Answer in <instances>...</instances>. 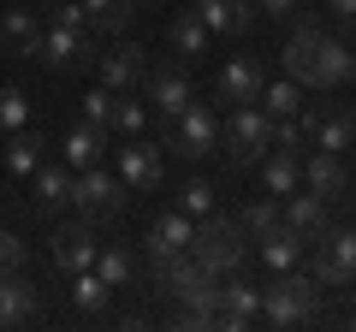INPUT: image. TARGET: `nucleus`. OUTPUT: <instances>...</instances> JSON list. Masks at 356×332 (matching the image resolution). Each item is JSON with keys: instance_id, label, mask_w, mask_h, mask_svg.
I'll use <instances>...</instances> for the list:
<instances>
[{"instance_id": "f257e3e1", "label": "nucleus", "mask_w": 356, "mask_h": 332, "mask_svg": "<svg viewBox=\"0 0 356 332\" xmlns=\"http://www.w3.org/2000/svg\"><path fill=\"white\" fill-rule=\"evenodd\" d=\"M285 77L297 90H339V83H356V53L344 48V36H332L327 18L303 13L285 36Z\"/></svg>"}, {"instance_id": "f03ea898", "label": "nucleus", "mask_w": 356, "mask_h": 332, "mask_svg": "<svg viewBox=\"0 0 356 332\" xmlns=\"http://www.w3.org/2000/svg\"><path fill=\"white\" fill-rule=\"evenodd\" d=\"M191 256L202 261L208 273H238L243 261H250V231L238 226L232 214H202L196 219V238H191Z\"/></svg>"}, {"instance_id": "7ed1b4c3", "label": "nucleus", "mask_w": 356, "mask_h": 332, "mask_svg": "<svg viewBox=\"0 0 356 332\" xmlns=\"http://www.w3.org/2000/svg\"><path fill=\"white\" fill-rule=\"evenodd\" d=\"M303 261H309V279L321 291H344L356 279V226H327L303 249Z\"/></svg>"}, {"instance_id": "20e7f679", "label": "nucleus", "mask_w": 356, "mask_h": 332, "mask_svg": "<svg viewBox=\"0 0 356 332\" xmlns=\"http://www.w3.org/2000/svg\"><path fill=\"white\" fill-rule=\"evenodd\" d=\"M220 149H226V160L238 166V172H250V166L261 160L267 149H273V119H267L255 101L232 107V113H226V125H220Z\"/></svg>"}, {"instance_id": "39448f33", "label": "nucleus", "mask_w": 356, "mask_h": 332, "mask_svg": "<svg viewBox=\"0 0 356 332\" xmlns=\"http://www.w3.org/2000/svg\"><path fill=\"white\" fill-rule=\"evenodd\" d=\"M315 303H321V285L297 267H285L273 285H261V320L267 326H297V320L315 315Z\"/></svg>"}, {"instance_id": "423d86ee", "label": "nucleus", "mask_w": 356, "mask_h": 332, "mask_svg": "<svg viewBox=\"0 0 356 332\" xmlns=\"http://www.w3.org/2000/svg\"><path fill=\"white\" fill-rule=\"evenodd\" d=\"M72 208H83V219H113L119 208H125V179L107 172L102 160L83 166V172L72 179Z\"/></svg>"}, {"instance_id": "0eeeda50", "label": "nucleus", "mask_w": 356, "mask_h": 332, "mask_svg": "<svg viewBox=\"0 0 356 332\" xmlns=\"http://www.w3.org/2000/svg\"><path fill=\"white\" fill-rule=\"evenodd\" d=\"M166 149H172L178 160H202V154H214V149H220V119H214V107L191 101L184 113L172 119V131H166Z\"/></svg>"}, {"instance_id": "6e6552de", "label": "nucleus", "mask_w": 356, "mask_h": 332, "mask_svg": "<svg viewBox=\"0 0 356 332\" xmlns=\"http://www.w3.org/2000/svg\"><path fill=\"white\" fill-rule=\"evenodd\" d=\"M143 95L154 101V113L178 119L184 107L196 101V90H191V72H184V60H154L149 72H143Z\"/></svg>"}, {"instance_id": "1a4fd4ad", "label": "nucleus", "mask_w": 356, "mask_h": 332, "mask_svg": "<svg viewBox=\"0 0 356 332\" xmlns=\"http://www.w3.org/2000/svg\"><path fill=\"white\" fill-rule=\"evenodd\" d=\"M95 219H72V226L54 231V273L60 279H72V273H89L95 267Z\"/></svg>"}, {"instance_id": "9d476101", "label": "nucleus", "mask_w": 356, "mask_h": 332, "mask_svg": "<svg viewBox=\"0 0 356 332\" xmlns=\"http://www.w3.org/2000/svg\"><path fill=\"white\" fill-rule=\"evenodd\" d=\"M95 72H102V90H143L149 48H137V42H113V48L95 60Z\"/></svg>"}, {"instance_id": "9b49d317", "label": "nucleus", "mask_w": 356, "mask_h": 332, "mask_svg": "<svg viewBox=\"0 0 356 332\" xmlns=\"http://www.w3.org/2000/svg\"><path fill=\"white\" fill-rule=\"evenodd\" d=\"M250 320H261V285H250V279H238V273H226V279H220V320H214V326L243 332Z\"/></svg>"}, {"instance_id": "f8f14e48", "label": "nucleus", "mask_w": 356, "mask_h": 332, "mask_svg": "<svg viewBox=\"0 0 356 332\" xmlns=\"http://www.w3.org/2000/svg\"><path fill=\"white\" fill-rule=\"evenodd\" d=\"M297 125H303L309 137L321 142V149H332V154L356 149V113H350V107H344V113H339V107H309Z\"/></svg>"}, {"instance_id": "ddd939ff", "label": "nucleus", "mask_w": 356, "mask_h": 332, "mask_svg": "<svg viewBox=\"0 0 356 332\" xmlns=\"http://www.w3.org/2000/svg\"><path fill=\"white\" fill-rule=\"evenodd\" d=\"M119 179H125V190H161V179H166L161 149H154V142H137V137H131L125 149H119Z\"/></svg>"}, {"instance_id": "4468645a", "label": "nucleus", "mask_w": 356, "mask_h": 332, "mask_svg": "<svg viewBox=\"0 0 356 332\" xmlns=\"http://www.w3.org/2000/svg\"><path fill=\"white\" fill-rule=\"evenodd\" d=\"M285 226H291L303 243H315L321 231L332 226V202L315 196V190H291V196H285Z\"/></svg>"}, {"instance_id": "2eb2a0df", "label": "nucleus", "mask_w": 356, "mask_h": 332, "mask_svg": "<svg viewBox=\"0 0 356 332\" xmlns=\"http://www.w3.org/2000/svg\"><path fill=\"white\" fill-rule=\"evenodd\" d=\"M261 60H255V53H232L226 60V72H220V101L226 107H243V101H255V95H261Z\"/></svg>"}, {"instance_id": "dca6fc26", "label": "nucleus", "mask_w": 356, "mask_h": 332, "mask_svg": "<svg viewBox=\"0 0 356 332\" xmlns=\"http://www.w3.org/2000/svg\"><path fill=\"white\" fill-rule=\"evenodd\" d=\"M191 238H196V219L178 208V214H161L149 226V267H161L166 256H178V249H191Z\"/></svg>"}, {"instance_id": "f3484780", "label": "nucleus", "mask_w": 356, "mask_h": 332, "mask_svg": "<svg viewBox=\"0 0 356 332\" xmlns=\"http://www.w3.org/2000/svg\"><path fill=\"white\" fill-rule=\"evenodd\" d=\"M303 184L315 196H327V202H339V196H350V179H344V154H332V149H315L303 160Z\"/></svg>"}, {"instance_id": "a211bd4d", "label": "nucleus", "mask_w": 356, "mask_h": 332, "mask_svg": "<svg viewBox=\"0 0 356 332\" xmlns=\"http://www.w3.org/2000/svg\"><path fill=\"white\" fill-rule=\"evenodd\" d=\"M196 13H202L208 36H226V42H238L243 30H250L255 6H250V0H196Z\"/></svg>"}, {"instance_id": "6ab92c4d", "label": "nucleus", "mask_w": 356, "mask_h": 332, "mask_svg": "<svg viewBox=\"0 0 356 332\" xmlns=\"http://www.w3.org/2000/svg\"><path fill=\"white\" fill-rule=\"evenodd\" d=\"M30 315H36V285L24 279V267L0 273V326H24Z\"/></svg>"}, {"instance_id": "aec40b11", "label": "nucleus", "mask_w": 356, "mask_h": 332, "mask_svg": "<svg viewBox=\"0 0 356 332\" xmlns=\"http://www.w3.org/2000/svg\"><path fill=\"white\" fill-rule=\"evenodd\" d=\"M261 184H267V196H291L297 184H303V154L267 149V154H261Z\"/></svg>"}, {"instance_id": "412c9836", "label": "nucleus", "mask_w": 356, "mask_h": 332, "mask_svg": "<svg viewBox=\"0 0 356 332\" xmlns=\"http://www.w3.org/2000/svg\"><path fill=\"white\" fill-rule=\"evenodd\" d=\"M60 154L77 166V172L95 166L107 154V125H89V119H83V125H72V131H65V142H60Z\"/></svg>"}, {"instance_id": "4be33fe9", "label": "nucleus", "mask_w": 356, "mask_h": 332, "mask_svg": "<svg viewBox=\"0 0 356 332\" xmlns=\"http://www.w3.org/2000/svg\"><path fill=\"white\" fill-rule=\"evenodd\" d=\"M83 13L95 36H125L137 24V0H83Z\"/></svg>"}, {"instance_id": "5701e85b", "label": "nucleus", "mask_w": 356, "mask_h": 332, "mask_svg": "<svg viewBox=\"0 0 356 332\" xmlns=\"http://www.w3.org/2000/svg\"><path fill=\"white\" fill-rule=\"evenodd\" d=\"M0 36L13 42L24 60H36V48H42V18L30 13V6H6V18H0Z\"/></svg>"}, {"instance_id": "b1692460", "label": "nucleus", "mask_w": 356, "mask_h": 332, "mask_svg": "<svg viewBox=\"0 0 356 332\" xmlns=\"http://www.w3.org/2000/svg\"><path fill=\"white\" fill-rule=\"evenodd\" d=\"M166 42L178 48V60H196V53H208V42H214V36H208L202 13L191 6V13H178V18H172V30H166Z\"/></svg>"}, {"instance_id": "393cba45", "label": "nucleus", "mask_w": 356, "mask_h": 332, "mask_svg": "<svg viewBox=\"0 0 356 332\" xmlns=\"http://www.w3.org/2000/svg\"><path fill=\"white\" fill-rule=\"evenodd\" d=\"M143 101H137V90H107V131H119V137H137L143 131Z\"/></svg>"}, {"instance_id": "a878e982", "label": "nucleus", "mask_w": 356, "mask_h": 332, "mask_svg": "<svg viewBox=\"0 0 356 332\" xmlns=\"http://www.w3.org/2000/svg\"><path fill=\"white\" fill-rule=\"evenodd\" d=\"M303 249H309V243L297 238L291 226H280L273 238H261V261H267L273 273H285V267H303Z\"/></svg>"}, {"instance_id": "bb28decb", "label": "nucleus", "mask_w": 356, "mask_h": 332, "mask_svg": "<svg viewBox=\"0 0 356 332\" xmlns=\"http://www.w3.org/2000/svg\"><path fill=\"white\" fill-rule=\"evenodd\" d=\"M36 208H42V214L72 208V172H60V166H36Z\"/></svg>"}, {"instance_id": "cd10ccee", "label": "nucleus", "mask_w": 356, "mask_h": 332, "mask_svg": "<svg viewBox=\"0 0 356 332\" xmlns=\"http://www.w3.org/2000/svg\"><path fill=\"white\" fill-rule=\"evenodd\" d=\"M42 149H48V142H42L36 131L18 125V131H13V142L0 149V166H13V172H36V166H42Z\"/></svg>"}, {"instance_id": "c85d7f7f", "label": "nucleus", "mask_w": 356, "mask_h": 332, "mask_svg": "<svg viewBox=\"0 0 356 332\" xmlns=\"http://www.w3.org/2000/svg\"><path fill=\"white\" fill-rule=\"evenodd\" d=\"M238 226L250 231V243H261V238H273V231L285 226V202H273V196H267V202H250L238 214Z\"/></svg>"}, {"instance_id": "c756f323", "label": "nucleus", "mask_w": 356, "mask_h": 332, "mask_svg": "<svg viewBox=\"0 0 356 332\" xmlns=\"http://www.w3.org/2000/svg\"><path fill=\"white\" fill-rule=\"evenodd\" d=\"M95 273H102L107 291H119V285H131V273H137V261H131L125 243H107V249H95Z\"/></svg>"}, {"instance_id": "7c9ffc66", "label": "nucleus", "mask_w": 356, "mask_h": 332, "mask_svg": "<svg viewBox=\"0 0 356 332\" xmlns=\"http://www.w3.org/2000/svg\"><path fill=\"white\" fill-rule=\"evenodd\" d=\"M255 101H261V113L267 119H297V83L291 77H280V83H261V95H255Z\"/></svg>"}, {"instance_id": "2f4dec72", "label": "nucleus", "mask_w": 356, "mask_h": 332, "mask_svg": "<svg viewBox=\"0 0 356 332\" xmlns=\"http://www.w3.org/2000/svg\"><path fill=\"white\" fill-rule=\"evenodd\" d=\"M107 297H113V291L102 285V273H95V267H89V273H72V303L83 308V315H95V308H107Z\"/></svg>"}, {"instance_id": "473e14b6", "label": "nucleus", "mask_w": 356, "mask_h": 332, "mask_svg": "<svg viewBox=\"0 0 356 332\" xmlns=\"http://www.w3.org/2000/svg\"><path fill=\"white\" fill-rule=\"evenodd\" d=\"M178 208H184V214H191V219L214 214V184H208V179H191V184H184V190H178Z\"/></svg>"}, {"instance_id": "72a5a7b5", "label": "nucleus", "mask_w": 356, "mask_h": 332, "mask_svg": "<svg viewBox=\"0 0 356 332\" xmlns=\"http://www.w3.org/2000/svg\"><path fill=\"white\" fill-rule=\"evenodd\" d=\"M24 113H30L24 90H0V131H18V125H24Z\"/></svg>"}, {"instance_id": "f704fd0d", "label": "nucleus", "mask_w": 356, "mask_h": 332, "mask_svg": "<svg viewBox=\"0 0 356 332\" xmlns=\"http://www.w3.org/2000/svg\"><path fill=\"white\" fill-rule=\"evenodd\" d=\"M24 256H30L24 238H18V231H0V273H18V267H24Z\"/></svg>"}, {"instance_id": "c9c22d12", "label": "nucleus", "mask_w": 356, "mask_h": 332, "mask_svg": "<svg viewBox=\"0 0 356 332\" xmlns=\"http://www.w3.org/2000/svg\"><path fill=\"white\" fill-rule=\"evenodd\" d=\"M54 24H65V30H89V13H83V0H54Z\"/></svg>"}, {"instance_id": "e433bc0d", "label": "nucleus", "mask_w": 356, "mask_h": 332, "mask_svg": "<svg viewBox=\"0 0 356 332\" xmlns=\"http://www.w3.org/2000/svg\"><path fill=\"white\" fill-rule=\"evenodd\" d=\"M273 149H303V125H297V119H273Z\"/></svg>"}, {"instance_id": "4c0bfd02", "label": "nucleus", "mask_w": 356, "mask_h": 332, "mask_svg": "<svg viewBox=\"0 0 356 332\" xmlns=\"http://www.w3.org/2000/svg\"><path fill=\"white\" fill-rule=\"evenodd\" d=\"M327 13L339 18V30H344V36H356V0H327Z\"/></svg>"}, {"instance_id": "58836bf2", "label": "nucleus", "mask_w": 356, "mask_h": 332, "mask_svg": "<svg viewBox=\"0 0 356 332\" xmlns=\"http://www.w3.org/2000/svg\"><path fill=\"white\" fill-rule=\"evenodd\" d=\"M83 119H89V125H107V90L83 95Z\"/></svg>"}, {"instance_id": "ea45409f", "label": "nucleus", "mask_w": 356, "mask_h": 332, "mask_svg": "<svg viewBox=\"0 0 356 332\" xmlns=\"http://www.w3.org/2000/svg\"><path fill=\"white\" fill-rule=\"evenodd\" d=\"M255 13H261V18H280V24H285V18L297 13V0H255Z\"/></svg>"}, {"instance_id": "a19ab883", "label": "nucleus", "mask_w": 356, "mask_h": 332, "mask_svg": "<svg viewBox=\"0 0 356 332\" xmlns=\"http://www.w3.org/2000/svg\"><path fill=\"white\" fill-rule=\"evenodd\" d=\"M137 6H161V0H137Z\"/></svg>"}, {"instance_id": "79ce46f5", "label": "nucleus", "mask_w": 356, "mask_h": 332, "mask_svg": "<svg viewBox=\"0 0 356 332\" xmlns=\"http://www.w3.org/2000/svg\"><path fill=\"white\" fill-rule=\"evenodd\" d=\"M350 113H356V107H350Z\"/></svg>"}]
</instances>
